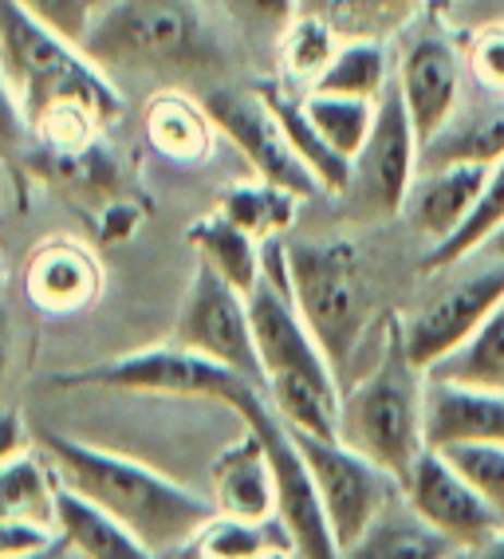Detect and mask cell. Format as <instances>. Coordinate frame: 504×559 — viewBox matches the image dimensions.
<instances>
[{
  "label": "cell",
  "mask_w": 504,
  "mask_h": 559,
  "mask_svg": "<svg viewBox=\"0 0 504 559\" xmlns=\"http://www.w3.org/2000/svg\"><path fill=\"white\" fill-rule=\"evenodd\" d=\"M391 87V56H386L379 36H347L335 51L312 91L323 95H347V99H371L379 103L383 91Z\"/></svg>",
  "instance_id": "f1b7e54d"
},
{
  "label": "cell",
  "mask_w": 504,
  "mask_h": 559,
  "mask_svg": "<svg viewBox=\"0 0 504 559\" xmlns=\"http://www.w3.org/2000/svg\"><path fill=\"white\" fill-rule=\"evenodd\" d=\"M173 343L237 370L241 379H249L252 386L264 390L261 355H256V340H252L249 300L232 284H225L213 269H205V264H197V272L190 280L182 316H178V328H173Z\"/></svg>",
  "instance_id": "8fae6325"
},
{
  "label": "cell",
  "mask_w": 504,
  "mask_h": 559,
  "mask_svg": "<svg viewBox=\"0 0 504 559\" xmlns=\"http://www.w3.org/2000/svg\"><path fill=\"white\" fill-rule=\"evenodd\" d=\"M202 107L209 115L213 130H221L225 139L244 154V162L261 181H273L280 190L296 193L300 201L320 193V181L300 162V154L288 146L273 107L264 103L256 87H209Z\"/></svg>",
  "instance_id": "7c38bea8"
},
{
  "label": "cell",
  "mask_w": 504,
  "mask_h": 559,
  "mask_svg": "<svg viewBox=\"0 0 504 559\" xmlns=\"http://www.w3.org/2000/svg\"><path fill=\"white\" fill-rule=\"evenodd\" d=\"M146 139L173 162H202L209 158L213 122L202 103L185 99L182 91H161L146 103Z\"/></svg>",
  "instance_id": "484cf974"
},
{
  "label": "cell",
  "mask_w": 504,
  "mask_h": 559,
  "mask_svg": "<svg viewBox=\"0 0 504 559\" xmlns=\"http://www.w3.org/2000/svg\"><path fill=\"white\" fill-rule=\"evenodd\" d=\"M461 51L442 36H418L403 51L394 83H398V95L410 110L418 142H430L445 122L454 119V110L461 107Z\"/></svg>",
  "instance_id": "9a60e30c"
},
{
  "label": "cell",
  "mask_w": 504,
  "mask_h": 559,
  "mask_svg": "<svg viewBox=\"0 0 504 559\" xmlns=\"http://www.w3.org/2000/svg\"><path fill=\"white\" fill-rule=\"evenodd\" d=\"M0 63L32 127L56 107H87L99 122L122 115V95L111 75L80 44L28 16L16 0H0Z\"/></svg>",
  "instance_id": "277c9868"
},
{
  "label": "cell",
  "mask_w": 504,
  "mask_h": 559,
  "mask_svg": "<svg viewBox=\"0 0 504 559\" xmlns=\"http://www.w3.org/2000/svg\"><path fill=\"white\" fill-rule=\"evenodd\" d=\"M339 28L327 24L323 16L315 12H296V21L280 32V60L284 71L292 75L296 83H308L312 87L320 80L327 63L335 60V51H339Z\"/></svg>",
  "instance_id": "d6a6232c"
},
{
  "label": "cell",
  "mask_w": 504,
  "mask_h": 559,
  "mask_svg": "<svg viewBox=\"0 0 504 559\" xmlns=\"http://www.w3.org/2000/svg\"><path fill=\"white\" fill-rule=\"evenodd\" d=\"M24 170L36 174V178L51 181L56 190H63L68 198H115V186H119V166L107 151H99V142H87L80 151H56V146H44V142H32L28 158H24Z\"/></svg>",
  "instance_id": "cb8c5ba5"
},
{
  "label": "cell",
  "mask_w": 504,
  "mask_h": 559,
  "mask_svg": "<svg viewBox=\"0 0 504 559\" xmlns=\"http://www.w3.org/2000/svg\"><path fill=\"white\" fill-rule=\"evenodd\" d=\"M185 237H190L193 252H197V264L213 269L225 284H232V288L241 292V296H249L256 288L261 260H264L261 240H252L244 229H237L229 217H221V213L213 210L209 217L193 221Z\"/></svg>",
  "instance_id": "d4e9b609"
},
{
  "label": "cell",
  "mask_w": 504,
  "mask_h": 559,
  "mask_svg": "<svg viewBox=\"0 0 504 559\" xmlns=\"http://www.w3.org/2000/svg\"><path fill=\"white\" fill-rule=\"evenodd\" d=\"M103 272L92 252L68 237L44 240L28 257L24 269V292L48 316H75L99 300Z\"/></svg>",
  "instance_id": "2e32d148"
},
{
  "label": "cell",
  "mask_w": 504,
  "mask_h": 559,
  "mask_svg": "<svg viewBox=\"0 0 504 559\" xmlns=\"http://www.w3.org/2000/svg\"><path fill=\"white\" fill-rule=\"evenodd\" d=\"M403 497L457 551L477 548L493 532H501V520L481 500V492L449 465V457L442 450H430V445L418 453V461L403 477Z\"/></svg>",
  "instance_id": "5bb4252c"
},
{
  "label": "cell",
  "mask_w": 504,
  "mask_h": 559,
  "mask_svg": "<svg viewBox=\"0 0 504 559\" xmlns=\"http://www.w3.org/2000/svg\"><path fill=\"white\" fill-rule=\"evenodd\" d=\"M229 409H237V418L264 441V453L273 461L276 477V524L284 528L292 551L300 559H339V544H335L332 520H327V509H323L312 469H308L292 430L280 421L273 402L264 399V390H241Z\"/></svg>",
  "instance_id": "52a82bcc"
},
{
  "label": "cell",
  "mask_w": 504,
  "mask_h": 559,
  "mask_svg": "<svg viewBox=\"0 0 504 559\" xmlns=\"http://www.w3.org/2000/svg\"><path fill=\"white\" fill-rule=\"evenodd\" d=\"M296 205L300 198L273 181H244V186H229L217 201V213L229 217L237 229H244L252 240H276L288 225L296 221Z\"/></svg>",
  "instance_id": "f546056e"
},
{
  "label": "cell",
  "mask_w": 504,
  "mask_h": 559,
  "mask_svg": "<svg viewBox=\"0 0 504 559\" xmlns=\"http://www.w3.org/2000/svg\"><path fill=\"white\" fill-rule=\"evenodd\" d=\"M16 4H21L28 16H36L44 28L60 32L63 40L80 44L83 48L95 16H99L103 0H16Z\"/></svg>",
  "instance_id": "8d00e7d4"
},
{
  "label": "cell",
  "mask_w": 504,
  "mask_h": 559,
  "mask_svg": "<svg viewBox=\"0 0 504 559\" xmlns=\"http://www.w3.org/2000/svg\"><path fill=\"white\" fill-rule=\"evenodd\" d=\"M264 95V103L273 107L276 122H280L284 139L300 154V162L312 170V178L320 181V193H332V198H344L347 181H351V162L344 154H335L323 134L315 130L312 115L303 107V95H292V91L284 87V83H268V87H256Z\"/></svg>",
  "instance_id": "603a6c76"
},
{
  "label": "cell",
  "mask_w": 504,
  "mask_h": 559,
  "mask_svg": "<svg viewBox=\"0 0 504 559\" xmlns=\"http://www.w3.org/2000/svg\"><path fill=\"white\" fill-rule=\"evenodd\" d=\"M71 559H80V556H71Z\"/></svg>",
  "instance_id": "c3c4849f"
},
{
  "label": "cell",
  "mask_w": 504,
  "mask_h": 559,
  "mask_svg": "<svg viewBox=\"0 0 504 559\" xmlns=\"http://www.w3.org/2000/svg\"><path fill=\"white\" fill-rule=\"evenodd\" d=\"M425 379L504 394V304L457 350L425 370Z\"/></svg>",
  "instance_id": "83f0119b"
},
{
  "label": "cell",
  "mask_w": 504,
  "mask_h": 559,
  "mask_svg": "<svg viewBox=\"0 0 504 559\" xmlns=\"http://www.w3.org/2000/svg\"><path fill=\"white\" fill-rule=\"evenodd\" d=\"M213 509L241 524H268L276 516V477L264 441L244 426V438L213 461Z\"/></svg>",
  "instance_id": "ac0fdd59"
},
{
  "label": "cell",
  "mask_w": 504,
  "mask_h": 559,
  "mask_svg": "<svg viewBox=\"0 0 504 559\" xmlns=\"http://www.w3.org/2000/svg\"><path fill=\"white\" fill-rule=\"evenodd\" d=\"M44 453L60 485L99 504L122 528H131L154 556L185 548L217 516L213 500L173 485L170 477L146 469L142 461L95 450L87 441L63 438V433H44Z\"/></svg>",
  "instance_id": "7a4b0ae2"
},
{
  "label": "cell",
  "mask_w": 504,
  "mask_h": 559,
  "mask_svg": "<svg viewBox=\"0 0 504 559\" xmlns=\"http://www.w3.org/2000/svg\"><path fill=\"white\" fill-rule=\"evenodd\" d=\"M457 473H461L481 500L493 509V516L504 528V445L501 441H477V445H449L442 450Z\"/></svg>",
  "instance_id": "e575fe53"
},
{
  "label": "cell",
  "mask_w": 504,
  "mask_h": 559,
  "mask_svg": "<svg viewBox=\"0 0 504 559\" xmlns=\"http://www.w3.org/2000/svg\"><path fill=\"white\" fill-rule=\"evenodd\" d=\"M501 304H504V260L489 257V264L454 280L449 288L437 292L434 300H425L403 323V347L410 355V362L425 374L449 350L461 347Z\"/></svg>",
  "instance_id": "4fadbf2b"
},
{
  "label": "cell",
  "mask_w": 504,
  "mask_h": 559,
  "mask_svg": "<svg viewBox=\"0 0 504 559\" xmlns=\"http://www.w3.org/2000/svg\"><path fill=\"white\" fill-rule=\"evenodd\" d=\"M205 559H249L273 548H292V544H276L268 536V524H241L229 516H213L197 536Z\"/></svg>",
  "instance_id": "d590c367"
},
{
  "label": "cell",
  "mask_w": 504,
  "mask_h": 559,
  "mask_svg": "<svg viewBox=\"0 0 504 559\" xmlns=\"http://www.w3.org/2000/svg\"><path fill=\"white\" fill-rule=\"evenodd\" d=\"M422 382L425 374L403 347V328H394L371 374L339 394V441L391 473L398 485L425 450Z\"/></svg>",
  "instance_id": "5b68a950"
},
{
  "label": "cell",
  "mask_w": 504,
  "mask_h": 559,
  "mask_svg": "<svg viewBox=\"0 0 504 559\" xmlns=\"http://www.w3.org/2000/svg\"><path fill=\"white\" fill-rule=\"evenodd\" d=\"M288 284L303 328L327 355L335 374L351 362L367 328V276L351 240H300L284 249Z\"/></svg>",
  "instance_id": "8992f818"
},
{
  "label": "cell",
  "mask_w": 504,
  "mask_h": 559,
  "mask_svg": "<svg viewBox=\"0 0 504 559\" xmlns=\"http://www.w3.org/2000/svg\"><path fill=\"white\" fill-rule=\"evenodd\" d=\"M489 166H473V162H457V166H434L413 178L410 198H406V217L430 245H442L465 225V217L473 213L477 198L484 190Z\"/></svg>",
  "instance_id": "d6986e66"
},
{
  "label": "cell",
  "mask_w": 504,
  "mask_h": 559,
  "mask_svg": "<svg viewBox=\"0 0 504 559\" xmlns=\"http://www.w3.org/2000/svg\"><path fill=\"white\" fill-rule=\"evenodd\" d=\"M501 225H504V158H496L493 166H489V178H484V190H481V198H477L473 213L465 217V225L454 237L430 249V257L422 260V269L425 272L454 269V264L469 260L473 252H481L484 240L493 237Z\"/></svg>",
  "instance_id": "4dcf8cb0"
},
{
  "label": "cell",
  "mask_w": 504,
  "mask_h": 559,
  "mask_svg": "<svg viewBox=\"0 0 504 559\" xmlns=\"http://www.w3.org/2000/svg\"><path fill=\"white\" fill-rule=\"evenodd\" d=\"M303 107H308V115H312V122H315V130L323 134V142H327L335 154H344V158L351 162L355 154L363 151L367 134H371L379 103L308 91V95H303Z\"/></svg>",
  "instance_id": "1f68e13d"
},
{
  "label": "cell",
  "mask_w": 504,
  "mask_h": 559,
  "mask_svg": "<svg viewBox=\"0 0 504 559\" xmlns=\"http://www.w3.org/2000/svg\"><path fill=\"white\" fill-rule=\"evenodd\" d=\"M496 158H504V95L489 91V99L461 103L454 110V119L445 122L430 142H422L418 170L457 166V162L493 166Z\"/></svg>",
  "instance_id": "ffe728a7"
},
{
  "label": "cell",
  "mask_w": 504,
  "mask_h": 559,
  "mask_svg": "<svg viewBox=\"0 0 504 559\" xmlns=\"http://www.w3.org/2000/svg\"><path fill=\"white\" fill-rule=\"evenodd\" d=\"M51 386H103V390H127V394L209 399V402H221V406H232L237 394L249 390L252 382L241 379L237 370L173 343V347L134 350V355L99 362V367L68 370V374H56Z\"/></svg>",
  "instance_id": "9c48e42d"
},
{
  "label": "cell",
  "mask_w": 504,
  "mask_h": 559,
  "mask_svg": "<svg viewBox=\"0 0 504 559\" xmlns=\"http://www.w3.org/2000/svg\"><path fill=\"white\" fill-rule=\"evenodd\" d=\"M56 532L80 559H158L131 528H122L119 520L68 485L56 492Z\"/></svg>",
  "instance_id": "44dd1931"
},
{
  "label": "cell",
  "mask_w": 504,
  "mask_h": 559,
  "mask_svg": "<svg viewBox=\"0 0 504 559\" xmlns=\"http://www.w3.org/2000/svg\"><path fill=\"white\" fill-rule=\"evenodd\" d=\"M292 438L300 445L303 461H308V469H312L323 509L332 520L335 544H339V556H344V548H351L355 539L371 528V520L398 497L403 485L339 438H315V433L300 430H292Z\"/></svg>",
  "instance_id": "30bf717a"
},
{
  "label": "cell",
  "mask_w": 504,
  "mask_h": 559,
  "mask_svg": "<svg viewBox=\"0 0 504 559\" xmlns=\"http://www.w3.org/2000/svg\"><path fill=\"white\" fill-rule=\"evenodd\" d=\"M481 252H484V257H496V260H504V225L493 233V237L484 240V249H481Z\"/></svg>",
  "instance_id": "bcb514c9"
},
{
  "label": "cell",
  "mask_w": 504,
  "mask_h": 559,
  "mask_svg": "<svg viewBox=\"0 0 504 559\" xmlns=\"http://www.w3.org/2000/svg\"><path fill=\"white\" fill-rule=\"evenodd\" d=\"M457 548L406 504L403 489L339 559H454Z\"/></svg>",
  "instance_id": "7402d4cb"
},
{
  "label": "cell",
  "mask_w": 504,
  "mask_h": 559,
  "mask_svg": "<svg viewBox=\"0 0 504 559\" xmlns=\"http://www.w3.org/2000/svg\"><path fill=\"white\" fill-rule=\"evenodd\" d=\"M469 559H504V528L493 532V536L484 539V544H477V548H469Z\"/></svg>",
  "instance_id": "ee69618b"
},
{
  "label": "cell",
  "mask_w": 504,
  "mask_h": 559,
  "mask_svg": "<svg viewBox=\"0 0 504 559\" xmlns=\"http://www.w3.org/2000/svg\"><path fill=\"white\" fill-rule=\"evenodd\" d=\"M56 536H60V532L44 528V524H0V559L40 551V548H48Z\"/></svg>",
  "instance_id": "60d3db41"
},
{
  "label": "cell",
  "mask_w": 504,
  "mask_h": 559,
  "mask_svg": "<svg viewBox=\"0 0 504 559\" xmlns=\"http://www.w3.org/2000/svg\"><path fill=\"white\" fill-rule=\"evenodd\" d=\"M12 347H16V331H12L9 308L0 304V390H4V379H9L12 367Z\"/></svg>",
  "instance_id": "7bdbcfd3"
},
{
  "label": "cell",
  "mask_w": 504,
  "mask_h": 559,
  "mask_svg": "<svg viewBox=\"0 0 504 559\" xmlns=\"http://www.w3.org/2000/svg\"><path fill=\"white\" fill-rule=\"evenodd\" d=\"M32 122L21 107V95L4 75V63H0V162L9 170H24V158L32 151Z\"/></svg>",
  "instance_id": "74e56055"
},
{
  "label": "cell",
  "mask_w": 504,
  "mask_h": 559,
  "mask_svg": "<svg viewBox=\"0 0 504 559\" xmlns=\"http://www.w3.org/2000/svg\"><path fill=\"white\" fill-rule=\"evenodd\" d=\"M422 433L430 450L477 445V441L504 445V394L425 379Z\"/></svg>",
  "instance_id": "e0dca14e"
},
{
  "label": "cell",
  "mask_w": 504,
  "mask_h": 559,
  "mask_svg": "<svg viewBox=\"0 0 504 559\" xmlns=\"http://www.w3.org/2000/svg\"><path fill=\"white\" fill-rule=\"evenodd\" d=\"M244 300L264 370V399L288 430L339 438V374L296 311L280 240H264L261 280Z\"/></svg>",
  "instance_id": "6da1fadb"
},
{
  "label": "cell",
  "mask_w": 504,
  "mask_h": 559,
  "mask_svg": "<svg viewBox=\"0 0 504 559\" xmlns=\"http://www.w3.org/2000/svg\"><path fill=\"white\" fill-rule=\"evenodd\" d=\"M28 450V430L16 409H0V465Z\"/></svg>",
  "instance_id": "b9f144b4"
},
{
  "label": "cell",
  "mask_w": 504,
  "mask_h": 559,
  "mask_svg": "<svg viewBox=\"0 0 504 559\" xmlns=\"http://www.w3.org/2000/svg\"><path fill=\"white\" fill-rule=\"evenodd\" d=\"M83 51L103 71H142L170 83L221 71V48L193 0H111L95 16Z\"/></svg>",
  "instance_id": "3957f363"
},
{
  "label": "cell",
  "mask_w": 504,
  "mask_h": 559,
  "mask_svg": "<svg viewBox=\"0 0 504 559\" xmlns=\"http://www.w3.org/2000/svg\"><path fill=\"white\" fill-rule=\"evenodd\" d=\"M422 4L425 0H300L303 12H315L351 36H383L394 24L410 21Z\"/></svg>",
  "instance_id": "836d02e7"
},
{
  "label": "cell",
  "mask_w": 504,
  "mask_h": 559,
  "mask_svg": "<svg viewBox=\"0 0 504 559\" xmlns=\"http://www.w3.org/2000/svg\"><path fill=\"white\" fill-rule=\"evenodd\" d=\"M12 559H71V548H68V539L56 536V539H51V544H48V548L28 551V556H12Z\"/></svg>",
  "instance_id": "f6af8a7d"
},
{
  "label": "cell",
  "mask_w": 504,
  "mask_h": 559,
  "mask_svg": "<svg viewBox=\"0 0 504 559\" xmlns=\"http://www.w3.org/2000/svg\"><path fill=\"white\" fill-rule=\"evenodd\" d=\"M225 9L244 32H284L296 21L300 0H225Z\"/></svg>",
  "instance_id": "ab89813d"
},
{
  "label": "cell",
  "mask_w": 504,
  "mask_h": 559,
  "mask_svg": "<svg viewBox=\"0 0 504 559\" xmlns=\"http://www.w3.org/2000/svg\"><path fill=\"white\" fill-rule=\"evenodd\" d=\"M465 63H469V75H473L484 91L504 95V24L477 32L469 51H465Z\"/></svg>",
  "instance_id": "f35d334b"
},
{
  "label": "cell",
  "mask_w": 504,
  "mask_h": 559,
  "mask_svg": "<svg viewBox=\"0 0 504 559\" xmlns=\"http://www.w3.org/2000/svg\"><path fill=\"white\" fill-rule=\"evenodd\" d=\"M418 130L410 122L398 83L383 91L374 127L367 134L363 151L351 158V181L344 190V210L355 221H391L406 210L410 186L418 178Z\"/></svg>",
  "instance_id": "ba28073f"
},
{
  "label": "cell",
  "mask_w": 504,
  "mask_h": 559,
  "mask_svg": "<svg viewBox=\"0 0 504 559\" xmlns=\"http://www.w3.org/2000/svg\"><path fill=\"white\" fill-rule=\"evenodd\" d=\"M284 551H288V548H273V551H261V556H249V559H288Z\"/></svg>",
  "instance_id": "7dc6e473"
},
{
  "label": "cell",
  "mask_w": 504,
  "mask_h": 559,
  "mask_svg": "<svg viewBox=\"0 0 504 559\" xmlns=\"http://www.w3.org/2000/svg\"><path fill=\"white\" fill-rule=\"evenodd\" d=\"M60 477L28 450L0 465V524H44L56 528Z\"/></svg>",
  "instance_id": "4316f807"
}]
</instances>
